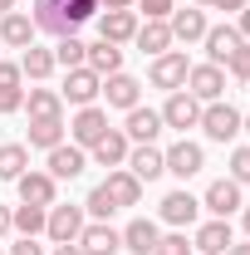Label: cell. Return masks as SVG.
<instances>
[{"label": "cell", "instance_id": "6da1fadb", "mask_svg": "<svg viewBox=\"0 0 250 255\" xmlns=\"http://www.w3.org/2000/svg\"><path fill=\"white\" fill-rule=\"evenodd\" d=\"M98 15V0H34V30L54 34V39H64V34H74L84 20H94Z\"/></svg>", "mask_w": 250, "mask_h": 255}, {"label": "cell", "instance_id": "7a4b0ae2", "mask_svg": "<svg viewBox=\"0 0 250 255\" xmlns=\"http://www.w3.org/2000/svg\"><path fill=\"white\" fill-rule=\"evenodd\" d=\"M187 74H191V59H187V49H167V54H157V59H152V69H147L152 89H167V94L187 89Z\"/></svg>", "mask_w": 250, "mask_h": 255}, {"label": "cell", "instance_id": "3957f363", "mask_svg": "<svg viewBox=\"0 0 250 255\" xmlns=\"http://www.w3.org/2000/svg\"><path fill=\"white\" fill-rule=\"evenodd\" d=\"M241 118H246V113H241V108H236V103H206V108H201V132H206V137H211V142H231V137H236V132H241Z\"/></svg>", "mask_w": 250, "mask_h": 255}, {"label": "cell", "instance_id": "277c9868", "mask_svg": "<svg viewBox=\"0 0 250 255\" xmlns=\"http://www.w3.org/2000/svg\"><path fill=\"white\" fill-rule=\"evenodd\" d=\"M98 94H103V79H98L89 64H84V69H64V89H59L64 103H74V108H89Z\"/></svg>", "mask_w": 250, "mask_h": 255}, {"label": "cell", "instance_id": "5b68a950", "mask_svg": "<svg viewBox=\"0 0 250 255\" xmlns=\"http://www.w3.org/2000/svg\"><path fill=\"white\" fill-rule=\"evenodd\" d=\"M84 206H49V216H44V236L54 241V246H74L79 241V231H84Z\"/></svg>", "mask_w": 250, "mask_h": 255}, {"label": "cell", "instance_id": "8992f818", "mask_svg": "<svg viewBox=\"0 0 250 255\" xmlns=\"http://www.w3.org/2000/svg\"><path fill=\"white\" fill-rule=\"evenodd\" d=\"M187 94L196 98V103H216V98L226 94V69H221V64H191Z\"/></svg>", "mask_w": 250, "mask_h": 255}, {"label": "cell", "instance_id": "52a82bcc", "mask_svg": "<svg viewBox=\"0 0 250 255\" xmlns=\"http://www.w3.org/2000/svg\"><path fill=\"white\" fill-rule=\"evenodd\" d=\"M103 132H108V113H103L98 103L79 108V113H74V123H69V137H74V147H84V152L94 147V142L103 137Z\"/></svg>", "mask_w": 250, "mask_h": 255}, {"label": "cell", "instance_id": "ba28073f", "mask_svg": "<svg viewBox=\"0 0 250 255\" xmlns=\"http://www.w3.org/2000/svg\"><path fill=\"white\" fill-rule=\"evenodd\" d=\"M201 108H206V103H196L187 89H177V94L162 103V123H167V128H177V132L187 137V128H196V123H201Z\"/></svg>", "mask_w": 250, "mask_h": 255}, {"label": "cell", "instance_id": "9c48e42d", "mask_svg": "<svg viewBox=\"0 0 250 255\" xmlns=\"http://www.w3.org/2000/svg\"><path fill=\"white\" fill-rule=\"evenodd\" d=\"M162 162H167V172L172 177H196L201 167H206V152H201V142H191V137H182V142H172L167 152H162Z\"/></svg>", "mask_w": 250, "mask_h": 255}, {"label": "cell", "instance_id": "30bf717a", "mask_svg": "<svg viewBox=\"0 0 250 255\" xmlns=\"http://www.w3.org/2000/svg\"><path fill=\"white\" fill-rule=\"evenodd\" d=\"M74 246L84 255H113V251H123V231H113L108 221H84V231H79Z\"/></svg>", "mask_w": 250, "mask_h": 255}, {"label": "cell", "instance_id": "8fae6325", "mask_svg": "<svg viewBox=\"0 0 250 255\" xmlns=\"http://www.w3.org/2000/svg\"><path fill=\"white\" fill-rule=\"evenodd\" d=\"M201 206L211 211V216H221V221H231L246 201H241V182H231V177H221V182H211L206 187V196H201Z\"/></svg>", "mask_w": 250, "mask_h": 255}, {"label": "cell", "instance_id": "7c38bea8", "mask_svg": "<svg viewBox=\"0 0 250 255\" xmlns=\"http://www.w3.org/2000/svg\"><path fill=\"white\" fill-rule=\"evenodd\" d=\"M231 246H236V236H231V221H221V216L196 226V236H191V251L196 255H226Z\"/></svg>", "mask_w": 250, "mask_h": 255}, {"label": "cell", "instance_id": "4fadbf2b", "mask_svg": "<svg viewBox=\"0 0 250 255\" xmlns=\"http://www.w3.org/2000/svg\"><path fill=\"white\" fill-rule=\"evenodd\" d=\"M98 39H108V44H127L132 34H137V10H98Z\"/></svg>", "mask_w": 250, "mask_h": 255}, {"label": "cell", "instance_id": "5bb4252c", "mask_svg": "<svg viewBox=\"0 0 250 255\" xmlns=\"http://www.w3.org/2000/svg\"><path fill=\"white\" fill-rule=\"evenodd\" d=\"M127 172L137 177V182H157L162 172H167V162H162V147H152V142H137V147H127Z\"/></svg>", "mask_w": 250, "mask_h": 255}, {"label": "cell", "instance_id": "9a60e30c", "mask_svg": "<svg viewBox=\"0 0 250 255\" xmlns=\"http://www.w3.org/2000/svg\"><path fill=\"white\" fill-rule=\"evenodd\" d=\"M84 167H89V152H84V147H74V142L49 147V177H54V182H74Z\"/></svg>", "mask_w": 250, "mask_h": 255}, {"label": "cell", "instance_id": "2e32d148", "mask_svg": "<svg viewBox=\"0 0 250 255\" xmlns=\"http://www.w3.org/2000/svg\"><path fill=\"white\" fill-rule=\"evenodd\" d=\"M196 216H201V201H196L187 187L162 196V221H167V226H177V231H182V226H191Z\"/></svg>", "mask_w": 250, "mask_h": 255}, {"label": "cell", "instance_id": "e0dca14e", "mask_svg": "<svg viewBox=\"0 0 250 255\" xmlns=\"http://www.w3.org/2000/svg\"><path fill=\"white\" fill-rule=\"evenodd\" d=\"M103 98H108V108H137V98H142V84H137V79H132V74H123V69H118V74H108V79H103Z\"/></svg>", "mask_w": 250, "mask_h": 255}, {"label": "cell", "instance_id": "ac0fdd59", "mask_svg": "<svg viewBox=\"0 0 250 255\" xmlns=\"http://www.w3.org/2000/svg\"><path fill=\"white\" fill-rule=\"evenodd\" d=\"M103 191L113 196V206H118V211L142 201V182H137V177H132L127 167H108V182H103Z\"/></svg>", "mask_w": 250, "mask_h": 255}, {"label": "cell", "instance_id": "d6986e66", "mask_svg": "<svg viewBox=\"0 0 250 255\" xmlns=\"http://www.w3.org/2000/svg\"><path fill=\"white\" fill-rule=\"evenodd\" d=\"M162 113L157 108H127V123H123V132H127V142H157V132H162Z\"/></svg>", "mask_w": 250, "mask_h": 255}, {"label": "cell", "instance_id": "ffe728a7", "mask_svg": "<svg viewBox=\"0 0 250 255\" xmlns=\"http://www.w3.org/2000/svg\"><path fill=\"white\" fill-rule=\"evenodd\" d=\"M167 30H172V39H182V44H196V39H206V10H172L167 15Z\"/></svg>", "mask_w": 250, "mask_h": 255}, {"label": "cell", "instance_id": "44dd1931", "mask_svg": "<svg viewBox=\"0 0 250 255\" xmlns=\"http://www.w3.org/2000/svg\"><path fill=\"white\" fill-rule=\"evenodd\" d=\"M127 147H132V142H127V132H123V128H108V132L98 137L89 152H94V162H98V167H123V162H127Z\"/></svg>", "mask_w": 250, "mask_h": 255}, {"label": "cell", "instance_id": "7402d4cb", "mask_svg": "<svg viewBox=\"0 0 250 255\" xmlns=\"http://www.w3.org/2000/svg\"><path fill=\"white\" fill-rule=\"evenodd\" d=\"M15 187H20L25 206H54V177L49 172H25V177H15Z\"/></svg>", "mask_w": 250, "mask_h": 255}, {"label": "cell", "instance_id": "603a6c76", "mask_svg": "<svg viewBox=\"0 0 250 255\" xmlns=\"http://www.w3.org/2000/svg\"><path fill=\"white\" fill-rule=\"evenodd\" d=\"M157 221H147V216H137V221H127L123 226V251L127 255H152V246H157Z\"/></svg>", "mask_w": 250, "mask_h": 255}, {"label": "cell", "instance_id": "cb8c5ba5", "mask_svg": "<svg viewBox=\"0 0 250 255\" xmlns=\"http://www.w3.org/2000/svg\"><path fill=\"white\" fill-rule=\"evenodd\" d=\"M132 44L142 49V54H167L177 39H172V30H167V20H147V25H137V34H132Z\"/></svg>", "mask_w": 250, "mask_h": 255}, {"label": "cell", "instance_id": "d4e9b609", "mask_svg": "<svg viewBox=\"0 0 250 255\" xmlns=\"http://www.w3.org/2000/svg\"><path fill=\"white\" fill-rule=\"evenodd\" d=\"M34 34H39V30H34V20H30V15H20V10H10V15L0 20V39H5L10 49H30Z\"/></svg>", "mask_w": 250, "mask_h": 255}, {"label": "cell", "instance_id": "484cf974", "mask_svg": "<svg viewBox=\"0 0 250 255\" xmlns=\"http://www.w3.org/2000/svg\"><path fill=\"white\" fill-rule=\"evenodd\" d=\"M25 74H20V64H0V113H15V108H25Z\"/></svg>", "mask_w": 250, "mask_h": 255}, {"label": "cell", "instance_id": "4316f807", "mask_svg": "<svg viewBox=\"0 0 250 255\" xmlns=\"http://www.w3.org/2000/svg\"><path fill=\"white\" fill-rule=\"evenodd\" d=\"M201 44H206V54H211V64H226L231 54H236V44H241V30H236V25H211Z\"/></svg>", "mask_w": 250, "mask_h": 255}, {"label": "cell", "instance_id": "83f0119b", "mask_svg": "<svg viewBox=\"0 0 250 255\" xmlns=\"http://www.w3.org/2000/svg\"><path fill=\"white\" fill-rule=\"evenodd\" d=\"M84 64L94 69L98 79H108V74H118V69H123V49H118V44H108V39H98V44H89Z\"/></svg>", "mask_w": 250, "mask_h": 255}, {"label": "cell", "instance_id": "f1b7e54d", "mask_svg": "<svg viewBox=\"0 0 250 255\" xmlns=\"http://www.w3.org/2000/svg\"><path fill=\"white\" fill-rule=\"evenodd\" d=\"M30 172V147L25 142H0V182H15Z\"/></svg>", "mask_w": 250, "mask_h": 255}, {"label": "cell", "instance_id": "f546056e", "mask_svg": "<svg viewBox=\"0 0 250 255\" xmlns=\"http://www.w3.org/2000/svg\"><path fill=\"white\" fill-rule=\"evenodd\" d=\"M25 108H30V118H64L59 89H30L25 94Z\"/></svg>", "mask_w": 250, "mask_h": 255}, {"label": "cell", "instance_id": "4dcf8cb0", "mask_svg": "<svg viewBox=\"0 0 250 255\" xmlns=\"http://www.w3.org/2000/svg\"><path fill=\"white\" fill-rule=\"evenodd\" d=\"M64 132H69L64 118H30V147H44V152H49V147L64 142Z\"/></svg>", "mask_w": 250, "mask_h": 255}, {"label": "cell", "instance_id": "1f68e13d", "mask_svg": "<svg viewBox=\"0 0 250 255\" xmlns=\"http://www.w3.org/2000/svg\"><path fill=\"white\" fill-rule=\"evenodd\" d=\"M44 216H49V206H15L10 211V231H20V236H44Z\"/></svg>", "mask_w": 250, "mask_h": 255}, {"label": "cell", "instance_id": "d6a6232c", "mask_svg": "<svg viewBox=\"0 0 250 255\" xmlns=\"http://www.w3.org/2000/svg\"><path fill=\"white\" fill-rule=\"evenodd\" d=\"M54 69H59V64H54V49H39V44H30V49H25V59H20V74L34 79V84H39V79H49Z\"/></svg>", "mask_w": 250, "mask_h": 255}, {"label": "cell", "instance_id": "836d02e7", "mask_svg": "<svg viewBox=\"0 0 250 255\" xmlns=\"http://www.w3.org/2000/svg\"><path fill=\"white\" fill-rule=\"evenodd\" d=\"M84 54H89V44L79 34H64L59 44H54V64L59 69H84Z\"/></svg>", "mask_w": 250, "mask_h": 255}, {"label": "cell", "instance_id": "e575fe53", "mask_svg": "<svg viewBox=\"0 0 250 255\" xmlns=\"http://www.w3.org/2000/svg\"><path fill=\"white\" fill-rule=\"evenodd\" d=\"M113 211H118V206H113V196H108L103 182H98V187L89 191V201H84V216H89V221H108Z\"/></svg>", "mask_w": 250, "mask_h": 255}, {"label": "cell", "instance_id": "d590c367", "mask_svg": "<svg viewBox=\"0 0 250 255\" xmlns=\"http://www.w3.org/2000/svg\"><path fill=\"white\" fill-rule=\"evenodd\" d=\"M152 255H191V241H187V231H172V236H157Z\"/></svg>", "mask_w": 250, "mask_h": 255}, {"label": "cell", "instance_id": "8d00e7d4", "mask_svg": "<svg viewBox=\"0 0 250 255\" xmlns=\"http://www.w3.org/2000/svg\"><path fill=\"white\" fill-rule=\"evenodd\" d=\"M226 69H231V79H250V44H246V39L236 44V54L226 59Z\"/></svg>", "mask_w": 250, "mask_h": 255}, {"label": "cell", "instance_id": "74e56055", "mask_svg": "<svg viewBox=\"0 0 250 255\" xmlns=\"http://www.w3.org/2000/svg\"><path fill=\"white\" fill-rule=\"evenodd\" d=\"M231 182H241V187L250 182V142H246V147H236V152H231Z\"/></svg>", "mask_w": 250, "mask_h": 255}, {"label": "cell", "instance_id": "f35d334b", "mask_svg": "<svg viewBox=\"0 0 250 255\" xmlns=\"http://www.w3.org/2000/svg\"><path fill=\"white\" fill-rule=\"evenodd\" d=\"M132 5H137L147 20H167V15H172V0H132Z\"/></svg>", "mask_w": 250, "mask_h": 255}, {"label": "cell", "instance_id": "ab89813d", "mask_svg": "<svg viewBox=\"0 0 250 255\" xmlns=\"http://www.w3.org/2000/svg\"><path fill=\"white\" fill-rule=\"evenodd\" d=\"M10 255H44L39 246H34V236H20L15 246H10Z\"/></svg>", "mask_w": 250, "mask_h": 255}, {"label": "cell", "instance_id": "60d3db41", "mask_svg": "<svg viewBox=\"0 0 250 255\" xmlns=\"http://www.w3.org/2000/svg\"><path fill=\"white\" fill-rule=\"evenodd\" d=\"M250 0H211V10H226V15H241Z\"/></svg>", "mask_w": 250, "mask_h": 255}, {"label": "cell", "instance_id": "b9f144b4", "mask_svg": "<svg viewBox=\"0 0 250 255\" xmlns=\"http://www.w3.org/2000/svg\"><path fill=\"white\" fill-rule=\"evenodd\" d=\"M236 30H241V39H246V44H250V5H246V10H241V15H236Z\"/></svg>", "mask_w": 250, "mask_h": 255}, {"label": "cell", "instance_id": "7bdbcfd3", "mask_svg": "<svg viewBox=\"0 0 250 255\" xmlns=\"http://www.w3.org/2000/svg\"><path fill=\"white\" fill-rule=\"evenodd\" d=\"M98 10H132V0H98Z\"/></svg>", "mask_w": 250, "mask_h": 255}, {"label": "cell", "instance_id": "ee69618b", "mask_svg": "<svg viewBox=\"0 0 250 255\" xmlns=\"http://www.w3.org/2000/svg\"><path fill=\"white\" fill-rule=\"evenodd\" d=\"M10 231V206H0V236Z\"/></svg>", "mask_w": 250, "mask_h": 255}, {"label": "cell", "instance_id": "f6af8a7d", "mask_svg": "<svg viewBox=\"0 0 250 255\" xmlns=\"http://www.w3.org/2000/svg\"><path fill=\"white\" fill-rule=\"evenodd\" d=\"M54 255H84L79 246H54Z\"/></svg>", "mask_w": 250, "mask_h": 255}, {"label": "cell", "instance_id": "bcb514c9", "mask_svg": "<svg viewBox=\"0 0 250 255\" xmlns=\"http://www.w3.org/2000/svg\"><path fill=\"white\" fill-rule=\"evenodd\" d=\"M226 255H250V241H246V246H231Z\"/></svg>", "mask_w": 250, "mask_h": 255}, {"label": "cell", "instance_id": "7dc6e473", "mask_svg": "<svg viewBox=\"0 0 250 255\" xmlns=\"http://www.w3.org/2000/svg\"><path fill=\"white\" fill-rule=\"evenodd\" d=\"M10 10H15V0H0V15H10Z\"/></svg>", "mask_w": 250, "mask_h": 255}, {"label": "cell", "instance_id": "c3c4849f", "mask_svg": "<svg viewBox=\"0 0 250 255\" xmlns=\"http://www.w3.org/2000/svg\"><path fill=\"white\" fill-rule=\"evenodd\" d=\"M241 221H246V236H250V206H246V211H241Z\"/></svg>", "mask_w": 250, "mask_h": 255}, {"label": "cell", "instance_id": "681fc988", "mask_svg": "<svg viewBox=\"0 0 250 255\" xmlns=\"http://www.w3.org/2000/svg\"><path fill=\"white\" fill-rule=\"evenodd\" d=\"M241 132H250V113H246V118H241Z\"/></svg>", "mask_w": 250, "mask_h": 255}, {"label": "cell", "instance_id": "f907efd6", "mask_svg": "<svg viewBox=\"0 0 250 255\" xmlns=\"http://www.w3.org/2000/svg\"><path fill=\"white\" fill-rule=\"evenodd\" d=\"M0 255H5V246H0Z\"/></svg>", "mask_w": 250, "mask_h": 255}]
</instances>
